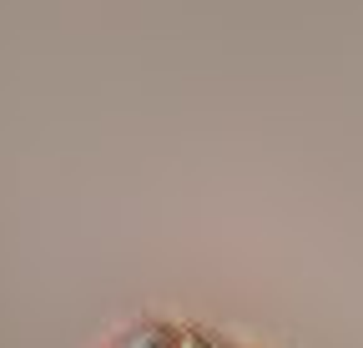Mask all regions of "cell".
I'll use <instances>...</instances> for the list:
<instances>
[{
  "label": "cell",
  "instance_id": "1",
  "mask_svg": "<svg viewBox=\"0 0 363 348\" xmlns=\"http://www.w3.org/2000/svg\"><path fill=\"white\" fill-rule=\"evenodd\" d=\"M111 348H207V338L197 328H187V323H172V318H142Z\"/></svg>",
  "mask_w": 363,
  "mask_h": 348
}]
</instances>
